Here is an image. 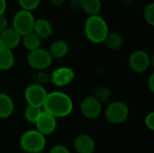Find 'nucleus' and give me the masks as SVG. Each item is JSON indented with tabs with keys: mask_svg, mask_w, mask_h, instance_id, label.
I'll return each mask as SVG.
<instances>
[{
	"mask_svg": "<svg viewBox=\"0 0 154 153\" xmlns=\"http://www.w3.org/2000/svg\"><path fill=\"white\" fill-rule=\"evenodd\" d=\"M70 1H75V0H70Z\"/></svg>",
	"mask_w": 154,
	"mask_h": 153,
	"instance_id": "nucleus-34",
	"label": "nucleus"
},
{
	"mask_svg": "<svg viewBox=\"0 0 154 153\" xmlns=\"http://www.w3.org/2000/svg\"><path fill=\"white\" fill-rule=\"evenodd\" d=\"M128 62L133 71L135 73H143L149 69L152 63V58L146 51L137 50L130 55Z\"/></svg>",
	"mask_w": 154,
	"mask_h": 153,
	"instance_id": "nucleus-8",
	"label": "nucleus"
},
{
	"mask_svg": "<svg viewBox=\"0 0 154 153\" xmlns=\"http://www.w3.org/2000/svg\"><path fill=\"white\" fill-rule=\"evenodd\" d=\"M51 81L56 87H65L70 84L75 78V71L68 67H60L53 70L50 76Z\"/></svg>",
	"mask_w": 154,
	"mask_h": 153,
	"instance_id": "nucleus-11",
	"label": "nucleus"
},
{
	"mask_svg": "<svg viewBox=\"0 0 154 153\" xmlns=\"http://www.w3.org/2000/svg\"><path fill=\"white\" fill-rule=\"evenodd\" d=\"M124 3H126V4H130V3H133L134 0H122Z\"/></svg>",
	"mask_w": 154,
	"mask_h": 153,
	"instance_id": "nucleus-32",
	"label": "nucleus"
},
{
	"mask_svg": "<svg viewBox=\"0 0 154 153\" xmlns=\"http://www.w3.org/2000/svg\"><path fill=\"white\" fill-rule=\"evenodd\" d=\"M18 3L22 9L32 11L39 6L41 0H18Z\"/></svg>",
	"mask_w": 154,
	"mask_h": 153,
	"instance_id": "nucleus-24",
	"label": "nucleus"
},
{
	"mask_svg": "<svg viewBox=\"0 0 154 153\" xmlns=\"http://www.w3.org/2000/svg\"><path fill=\"white\" fill-rule=\"evenodd\" d=\"M85 34L93 43H103L109 32L106 20L98 14L89 15L85 22Z\"/></svg>",
	"mask_w": 154,
	"mask_h": 153,
	"instance_id": "nucleus-2",
	"label": "nucleus"
},
{
	"mask_svg": "<svg viewBox=\"0 0 154 153\" xmlns=\"http://www.w3.org/2000/svg\"><path fill=\"white\" fill-rule=\"evenodd\" d=\"M79 5L88 15L98 14L102 7L100 0H79Z\"/></svg>",
	"mask_w": 154,
	"mask_h": 153,
	"instance_id": "nucleus-18",
	"label": "nucleus"
},
{
	"mask_svg": "<svg viewBox=\"0 0 154 153\" xmlns=\"http://www.w3.org/2000/svg\"><path fill=\"white\" fill-rule=\"evenodd\" d=\"M33 32L41 39H47L52 35L53 28L51 23L48 20L44 18H40L38 20H35L34 22Z\"/></svg>",
	"mask_w": 154,
	"mask_h": 153,
	"instance_id": "nucleus-14",
	"label": "nucleus"
},
{
	"mask_svg": "<svg viewBox=\"0 0 154 153\" xmlns=\"http://www.w3.org/2000/svg\"><path fill=\"white\" fill-rule=\"evenodd\" d=\"M41 40L42 39L34 32H29V33L23 35V40H21V41H23L24 48L26 50H28L29 51H31V50L40 48Z\"/></svg>",
	"mask_w": 154,
	"mask_h": 153,
	"instance_id": "nucleus-19",
	"label": "nucleus"
},
{
	"mask_svg": "<svg viewBox=\"0 0 154 153\" xmlns=\"http://www.w3.org/2000/svg\"><path fill=\"white\" fill-rule=\"evenodd\" d=\"M80 111L85 117L95 119L98 117L102 112V104L94 96H87L81 101Z\"/></svg>",
	"mask_w": 154,
	"mask_h": 153,
	"instance_id": "nucleus-10",
	"label": "nucleus"
},
{
	"mask_svg": "<svg viewBox=\"0 0 154 153\" xmlns=\"http://www.w3.org/2000/svg\"><path fill=\"white\" fill-rule=\"evenodd\" d=\"M48 51L52 59H61L67 55L69 51V45L65 41L58 40L51 43Z\"/></svg>",
	"mask_w": 154,
	"mask_h": 153,
	"instance_id": "nucleus-15",
	"label": "nucleus"
},
{
	"mask_svg": "<svg viewBox=\"0 0 154 153\" xmlns=\"http://www.w3.org/2000/svg\"><path fill=\"white\" fill-rule=\"evenodd\" d=\"M14 64V55L12 50L0 46V70H8Z\"/></svg>",
	"mask_w": 154,
	"mask_h": 153,
	"instance_id": "nucleus-16",
	"label": "nucleus"
},
{
	"mask_svg": "<svg viewBox=\"0 0 154 153\" xmlns=\"http://www.w3.org/2000/svg\"><path fill=\"white\" fill-rule=\"evenodd\" d=\"M7 28H8L7 19L4 16V14H1L0 15V33Z\"/></svg>",
	"mask_w": 154,
	"mask_h": 153,
	"instance_id": "nucleus-28",
	"label": "nucleus"
},
{
	"mask_svg": "<svg viewBox=\"0 0 154 153\" xmlns=\"http://www.w3.org/2000/svg\"><path fill=\"white\" fill-rule=\"evenodd\" d=\"M105 115L108 122L116 124H122L128 118L129 108L125 103L116 101L107 106Z\"/></svg>",
	"mask_w": 154,
	"mask_h": 153,
	"instance_id": "nucleus-6",
	"label": "nucleus"
},
{
	"mask_svg": "<svg viewBox=\"0 0 154 153\" xmlns=\"http://www.w3.org/2000/svg\"><path fill=\"white\" fill-rule=\"evenodd\" d=\"M22 40V36L14 29L7 28L0 33V46L13 50L16 48Z\"/></svg>",
	"mask_w": 154,
	"mask_h": 153,
	"instance_id": "nucleus-12",
	"label": "nucleus"
},
{
	"mask_svg": "<svg viewBox=\"0 0 154 153\" xmlns=\"http://www.w3.org/2000/svg\"><path fill=\"white\" fill-rule=\"evenodd\" d=\"M31 153H42V151H38V152H31Z\"/></svg>",
	"mask_w": 154,
	"mask_h": 153,
	"instance_id": "nucleus-33",
	"label": "nucleus"
},
{
	"mask_svg": "<svg viewBox=\"0 0 154 153\" xmlns=\"http://www.w3.org/2000/svg\"><path fill=\"white\" fill-rule=\"evenodd\" d=\"M94 96L102 104V103H106L110 99L111 96V91L109 90L108 87H105V86H101L99 87H97L95 90L94 93Z\"/></svg>",
	"mask_w": 154,
	"mask_h": 153,
	"instance_id": "nucleus-22",
	"label": "nucleus"
},
{
	"mask_svg": "<svg viewBox=\"0 0 154 153\" xmlns=\"http://www.w3.org/2000/svg\"><path fill=\"white\" fill-rule=\"evenodd\" d=\"M145 124H146V126H147L150 130L153 131L154 130V113L153 112H151L149 115H147V116H146V118H145Z\"/></svg>",
	"mask_w": 154,
	"mask_h": 153,
	"instance_id": "nucleus-26",
	"label": "nucleus"
},
{
	"mask_svg": "<svg viewBox=\"0 0 154 153\" xmlns=\"http://www.w3.org/2000/svg\"><path fill=\"white\" fill-rule=\"evenodd\" d=\"M105 45L112 50H118L123 45V38L116 32H108L107 36L104 41Z\"/></svg>",
	"mask_w": 154,
	"mask_h": 153,
	"instance_id": "nucleus-20",
	"label": "nucleus"
},
{
	"mask_svg": "<svg viewBox=\"0 0 154 153\" xmlns=\"http://www.w3.org/2000/svg\"><path fill=\"white\" fill-rule=\"evenodd\" d=\"M52 60L53 59L50 52L41 48L31 50L27 56L28 65L36 70H43L49 68L52 62Z\"/></svg>",
	"mask_w": 154,
	"mask_h": 153,
	"instance_id": "nucleus-5",
	"label": "nucleus"
},
{
	"mask_svg": "<svg viewBox=\"0 0 154 153\" xmlns=\"http://www.w3.org/2000/svg\"><path fill=\"white\" fill-rule=\"evenodd\" d=\"M14 112V102L12 98L5 93H0V118L9 117Z\"/></svg>",
	"mask_w": 154,
	"mask_h": 153,
	"instance_id": "nucleus-17",
	"label": "nucleus"
},
{
	"mask_svg": "<svg viewBox=\"0 0 154 153\" xmlns=\"http://www.w3.org/2000/svg\"><path fill=\"white\" fill-rule=\"evenodd\" d=\"M143 18L147 23L151 26L154 25V4L150 3L148 4L143 10Z\"/></svg>",
	"mask_w": 154,
	"mask_h": 153,
	"instance_id": "nucleus-23",
	"label": "nucleus"
},
{
	"mask_svg": "<svg viewBox=\"0 0 154 153\" xmlns=\"http://www.w3.org/2000/svg\"><path fill=\"white\" fill-rule=\"evenodd\" d=\"M42 107L56 118L65 117L72 112L73 103L67 94L60 91H53L47 94Z\"/></svg>",
	"mask_w": 154,
	"mask_h": 153,
	"instance_id": "nucleus-1",
	"label": "nucleus"
},
{
	"mask_svg": "<svg viewBox=\"0 0 154 153\" xmlns=\"http://www.w3.org/2000/svg\"><path fill=\"white\" fill-rule=\"evenodd\" d=\"M47 91L43 86L32 83L29 85L24 90V97L28 105L42 107L47 96Z\"/></svg>",
	"mask_w": 154,
	"mask_h": 153,
	"instance_id": "nucleus-7",
	"label": "nucleus"
},
{
	"mask_svg": "<svg viewBox=\"0 0 154 153\" xmlns=\"http://www.w3.org/2000/svg\"><path fill=\"white\" fill-rule=\"evenodd\" d=\"M75 150L79 153H93L96 145L94 140L88 134H79L74 140Z\"/></svg>",
	"mask_w": 154,
	"mask_h": 153,
	"instance_id": "nucleus-13",
	"label": "nucleus"
},
{
	"mask_svg": "<svg viewBox=\"0 0 154 153\" xmlns=\"http://www.w3.org/2000/svg\"><path fill=\"white\" fill-rule=\"evenodd\" d=\"M34 16L31 11L21 9L13 18V28L21 35L23 36L29 32H33Z\"/></svg>",
	"mask_w": 154,
	"mask_h": 153,
	"instance_id": "nucleus-4",
	"label": "nucleus"
},
{
	"mask_svg": "<svg viewBox=\"0 0 154 153\" xmlns=\"http://www.w3.org/2000/svg\"><path fill=\"white\" fill-rule=\"evenodd\" d=\"M50 153H70V151L63 145H56L51 149Z\"/></svg>",
	"mask_w": 154,
	"mask_h": 153,
	"instance_id": "nucleus-27",
	"label": "nucleus"
},
{
	"mask_svg": "<svg viewBox=\"0 0 154 153\" xmlns=\"http://www.w3.org/2000/svg\"><path fill=\"white\" fill-rule=\"evenodd\" d=\"M148 86L152 92H154V73H152L148 78Z\"/></svg>",
	"mask_w": 154,
	"mask_h": 153,
	"instance_id": "nucleus-29",
	"label": "nucleus"
},
{
	"mask_svg": "<svg viewBox=\"0 0 154 153\" xmlns=\"http://www.w3.org/2000/svg\"><path fill=\"white\" fill-rule=\"evenodd\" d=\"M34 124L36 125V130L42 133L44 136L51 134L57 126L56 117L45 110L42 111Z\"/></svg>",
	"mask_w": 154,
	"mask_h": 153,
	"instance_id": "nucleus-9",
	"label": "nucleus"
},
{
	"mask_svg": "<svg viewBox=\"0 0 154 153\" xmlns=\"http://www.w3.org/2000/svg\"><path fill=\"white\" fill-rule=\"evenodd\" d=\"M50 79H51L50 76L46 75V74L43 73V72H39V73H37V74L35 75V77H34V80H35L34 83H37V84H40V85L42 86V84L48 83V82L50 81Z\"/></svg>",
	"mask_w": 154,
	"mask_h": 153,
	"instance_id": "nucleus-25",
	"label": "nucleus"
},
{
	"mask_svg": "<svg viewBox=\"0 0 154 153\" xmlns=\"http://www.w3.org/2000/svg\"><path fill=\"white\" fill-rule=\"evenodd\" d=\"M7 7V4L5 0H0V15L4 14Z\"/></svg>",
	"mask_w": 154,
	"mask_h": 153,
	"instance_id": "nucleus-30",
	"label": "nucleus"
},
{
	"mask_svg": "<svg viewBox=\"0 0 154 153\" xmlns=\"http://www.w3.org/2000/svg\"><path fill=\"white\" fill-rule=\"evenodd\" d=\"M22 149L27 152L42 151L46 145L45 136L37 130H30L25 132L20 139Z\"/></svg>",
	"mask_w": 154,
	"mask_h": 153,
	"instance_id": "nucleus-3",
	"label": "nucleus"
},
{
	"mask_svg": "<svg viewBox=\"0 0 154 153\" xmlns=\"http://www.w3.org/2000/svg\"><path fill=\"white\" fill-rule=\"evenodd\" d=\"M64 1L65 0H49V2L54 6H60V5H63Z\"/></svg>",
	"mask_w": 154,
	"mask_h": 153,
	"instance_id": "nucleus-31",
	"label": "nucleus"
},
{
	"mask_svg": "<svg viewBox=\"0 0 154 153\" xmlns=\"http://www.w3.org/2000/svg\"><path fill=\"white\" fill-rule=\"evenodd\" d=\"M42 107L28 105L24 110V117L28 122L34 123L38 118V116L40 115V114L42 113Z\"/></svg>",
	"mask_w": 154,
	"mask_h": 153,
	"instance_id": "nucleus-21",
	"label": "nucleus"
}]
</instances>
